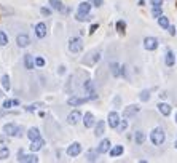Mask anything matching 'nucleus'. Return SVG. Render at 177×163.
I'll return each instance as SVG.
<instances>
[{
    "label": "nucleus",
    "mask_w": 177,
    "mask_h": 163,
    "mask_svg": "<svg viewBox=\"0 0 177 163\" xmlns=\"http://www.w3.org/2000/svg\"><path fill=\"white\" fill-rule=\"evenodd\" d=\"M164 139H166V133H164L163 128L156 127V128L152 130V133H150V141L155 144V146H161V144L164 142Z\"/></svg>",
    "instance_id": "f257e3e1"
},
{
    "label": "nucleus",
    "mask_w": 177,
    "mask_h": 163,
    "mask_svg": "<svg viewBox=\"0 0 177 163\" xmlns=\"http://www.w3.org/2000/svg\"><path fill=\"white\" fill-rule=\"evenodd\" d=\"M2 86H3V90H10L11 88V83H10V77H8V75H3L2 77Z\"/></svg>",
    "instance_id": "c85d7f7f"
},
{
    "label": "nucleus",
    "mask_w": 177,
    "mask_h": 163,
    "mask_svg": "<svg viewBox=\"0 0 177 163\" xmlns=\"http://www.w3.org/2000/svg\"><path fill=\"white\" fill-rule=\"evenodd\" d=\"M81 153V144L80 142H72L67 147V155L69 157H77Z\"/></svg>",
    "instance_id": "0eeeda50"
},
{
    "label": "nucleus",
    "mask_w": 177,
    "mask_h": 163,
    "mask_svg": "<svg viewBox=\"0 0 177 163\" xmlns=\"http://www.w3.org/2000/svg\"><path fill=\"white\" fill-rule=\"evenodd\" d=\"M158 110H160V114H161V115H164V117L171 115V112H172L171 105L167 104V102H160V104H158Z\"/></svg>",
    "instance_id": "ddd939ff"
},
{
    "label": "nucleus",
    "mask_w": 177,
    "mask_h": 163,
    "mask_svg": "<svg viewBox=\"0 0 177 163\" xmlns=\"http://www.w3.org/2000/svg\"><path fill=\"white\" fill-rule=\"evenodd\" d=\"M35 66L37 67H43L45 66V59H43V58H37V59H35Z\"/></svg>",
    "instance_id": "4c0bfd02"
},
{
    "label": "nucleus",
    "mask_w": 177,
    "mask_h": 163,
    "mask_svg": "<svg viewBox=\"0 0 177 163\" xmlns=\"http://www.w3.org/2000/svg\"><path fill=\"white\" fill-rule=\"evenodd\" d=\"M88 101H91V98H89V96H85V98H78V96H72L70 99H67V104H69V105H72V107H75V105L85 104V102H88Z\"/></svg>",
    "instance_id": "1a4fd4ad"
},
{
    "label": "nucleus",
    "mask_w": 177,
    "mask_h": 163,
    "mask_svg": "<svg viewBox=\"0 0 177 163\" xmlns=\"http://www.w3.org/2000/svg\"><path fill=\"white\" fill-rule=\"evenodd\" d=\"M152 15H153V18H160L161 15H163V11H161V6H153V10H152Z\"/></svg>",
    "instance_id": "f704fd0d"
},
{
    "label": "nucleus",
    "mask_w": 177,
    "mask_h": 163,
    "mask_svg": "<svg viewBox=\"0 0 177 163\" xmlns=\"http://www.w3.org/2000/svg\"><path fill=\"white\" fill-rule=\"evenodd\" d=\"M158 24H160L161 29H167V27L171 26V24H169V19H167L164 15H161L160 18H158Z\"/></svg>",
    "instance_id": "a878e982"
},
{
    "label": "nucleus",
    "mask_w": 177,
    "mask_h": 163,
    "mask_svg": "<svg viewBox=\"0 0 177 163\" xmlns=\"http://www.w3.org/2000/svg\"><path fill=\"white\" fill-rule=\"evenodd\" d=\"M43 144H45V141L43 139H35V141H32V144H31V152H37V150H40L42 147H43Z\"/></svg>",
    "instance_id": "f3484780"
},
{
    "label": "nucleus",
    "mask_w": 177,
    "mask_h": 163,
    "mask_svg": "<svg viewBox=\"0 0 177 163\" xmlns=\"http://www.w3.org/2000/svg\"><path fill=\"white\" fill-rule=\"evenodd\" d=\"M81 118H83V115H81L80 110H72V112L67 115V123H70V125H77Z\"/></svg>",
    "instance_id": "9d476101"
},
{
    "label": "nucleus",
    "mask_w": 177,
    "mask_h": 163,
    "mask_svg": "<svg viewBox=\"0 0 177 163\" xmlns=\"http://www.w3.org/2000/svg\"><path fill=\"white\" fill-rule=\"evenodd\" d=\"M167 31H169V35H172V37H174V35H175V32H177L174 26H169V27H167Z\"/></svg>",
    "instance_id": "ea45409f"
},
{
    "label": "nucleus",
    "mask_w": 177,
    "mask_h": 163,
    "mask_svg": "<svg viewBox=\"0 0 177 163\" xmlns=\"http://www.w3.org/2000/svg\"><path fill=\"white\" fill-rule=\"evenodd\" d=\"M24 66H26L27 71L34 69V58H32V54H26L24 56Z\"/></svg>",
    "instance_id": "aec40b11"
},
{
    "label": "nucleus",
    "mask_w": 177,
    "mask_h": 163,
    "mask_svg": "<svg viewBox=\"0 0 177 163\" xmlns=\"http://www.w3.org/2000/svg\"><path fill=\"white\" fill-rule=\"evenodd\" d=\"M125 29H126V23L125 21H118L117 23V31L120 34H125Z\"/></svg>",
    "instance_id": "c9c22d12"
},
{
    "label": "nucleus",
    "mask_w": 177,
    "mask_h": 163,
    "mask_svg": "<svg viewBox=\"0 0 177 163\" xmlns=\"http://www.w3.org/2000/svg\"><path fill=\"white\" fill-rule=\"evenodd\" d=\"M50 5L53 10H58V11H64V5L61 0H50Z\"/></svg>",
    "instance_id": "393cba45"
},
{
    "label": "nucleus",
    "mask_w": 177,
    "mask_h": 163,
    "mask_svg": "<svg viewBox=\"0 0 177 163\" xmlns=\"http://www.w3.org/2000/svg\"><path fill=\"white\" fill-rule=\"evenodd\" d=\"M101 59V53L99 51H93V53H89L88 56H85L81 59V64H86V66H94L97 61Z\"/></svg>",
    "instance_id": "7ed1b4c3"
},
{
    "label": "nucleus",
    "mask_w": 177,
    "mask_h": 163,
    "mask_svg": "<svg viewBox=\"0 0 177 163\" xmlns=\"http://www.w3.org/2000/svg\"><path fill=\"white\" fill-rule=\"evenodd\" d=\"M40 13H42L43 16H50V15H51V10H50V8H45V6H43V8L40 10Z\"/></svg>",
    "instance_id": "58836bf2"
},
{
    "label": "nucleus",
    "mask_w": 177,
    "mask_h": 163,
    "mask_svg": "<svg viewBox=\"0 0 177 163\" xmlns=\"http://www.w3.org/2000/svg\"><path fill=\"white\" fill-rule=\"evenodd\" d=\"M35 35L39 37V38L46 37V24L45 23H39V24L35 26Z\"/></svg>",
    "instance_id": "2eb2a0df"
},
{
    "label": "nucleus",
    "mask_w": 177,
    "mask_h": 163,
    "mask_svg": "<svg viewBox=\"0 0 177 163\" xmlns=\"http://www.w3.org/2000/svg\"><path fill=\"white\" fill-rule=\"evenodd\" d=\"M107 122H109V127L110 128H118L120 127V122H121V120H120V115H118V112H109V117H107Z\"/></svg>",
    "instance_id": "39448f33"
},
{
    "label": "nucleus",
    "mask_w": 177,
    "mask_h": 163,
    "mask_svg": "<svg viewBox=\"0 0 177 163\" xmlns=\"http://www.w3.org/2000/svg\"><path fill=\"white\" fill-rule=\"evenodd\" d=\"M126 127H128V123H126V120H123L121 123H120V128H121V131H123V130H126Z\"/></svg>",
    "instance_id": "c03bdc74"
},
{
    "label": "nucleus",
    "mask_w": 177,
    "mask_h": 163,
    "mask_svg": "<svg viewBox=\"0 0 177 163\" xmlns=\"http://www.w3.org/2000/svg\"><path fill=\"white\" fill-rule=\"evenodd\" d=\"M139 98H141V101H142V102H147L148 99H150V91H148V90L141 91V94H139Z\"/></svg>",
    "instance_id": "473e14b6"
},
{
    "label": "nucleus",
    "mask_w": 177,
    "mask_h": 163,
    "mask_svg": "<svg viewBox=\"0 0 177 163\" xmlns=\"http://www.w3.org/2000/svg\"><path fill=\"white\" fill-rule=\"evenodd\" d=\"M123 146H115V147H112L110 150H109V153H110V157H120L123 153Z\"/></svg>",
    "instance_id": "b1692460"
},
{
    "label": "nucleus",
    "mask_w": 177,
    "mask_h": 163,
    "mask_svg": "<svg viewBox=\"0 0 177 163\" xmlns=\"http://www.w3.org/2000/svg\"><path fill=\"white\" fill-rule=\"evenodd\" d=\"M175 149H177V139H175Z\"/></svg>",
    "instance_id": "49530a36"
},
{
    "label": "nucleus",
    "mask_w": 177,
    "mask_h": 163,
    "mask_svg": "<svg viewBox=\"0 0 177 163\" xmlns=\"http://www.w3.org/2000/svg\"><path fill=\"white\" fill-rule=\"evenodd\" d=\"M18 128H19V127H16L14 123H6L5 127H3V133L6 134V136H14Z\"/></svg>",
    "instance_id": "4468645a"
},
{
    "label": "nucleus",
    "mask_w": 177,
    "mask_h": 163,
    "mask_svg": "<svg viewBox=\"0 0 177 163\" xmlns=\"http://www.w3.org/2000/svg\"><path fill=\"white\" fill-rule=\"evenodd\" d=\"M91 15L89 13H77V16H75V19H77V21H80V23H83V21H91Z\"/></svg>",
    "instance_id": "bb28decb"
},
{
    "label": "nucleus",
    "mask_w": 177,
    "mask_h": 163,
    "mask_svg": "<svg viewBox=\"0 0 177 163\" xmlns=\"http://www.w3.org/2000/svg\"><path fill=\"white\" fill-rule=\"evenodd\" d=\"M18 161H23V163H37V161H39V158H37L35 153L24 155V152L19 150V152H18Z\"/></svg>",
    "instance_id": "20e7f679"
},
{
    "label": "nucleus",
    "mask_w": 177,
    "mask_h": 163,
    "mask_svg": "<svg viewBox=\"0 0 177 163\" xmlns=\"http://www.w3.org/2000/svg\"><path fill=\"white\" fill-rule=\"evenodd\" d=\"M83 50V42L80 37H72L69 40V51L70 53H80Z\"/></svg>",
    "instance_id": "f03ea898"
},
{
    "label": "nucleus",
    "mask_w": 177,
    "mask_h": 163,
    "mask_svg": "<svg viewBox=\"0 0 177 163\" xmlns=\"http://www.w3.org/2000/svg\"><path fill=\"white\" fill-rule=\"evenodd\" d=\"M134 141H136L137 146H142L144 141H145V133H144V131H136V134H134Z\"/></svg>",
    "instance_id": "5701e85b"
},
{
    "label": "nucleus",
    "mask_w": 177,
    "mask_h": 163,
    "mask_svg": "<svg viewBox=\"0 0 177 163\" xmlns=\"http://www.w3.org/2000/svg\"><path fill=\"white\" fill-rule=\"evenodd\" d=\"M42 102H35V104H29V105H26V112H34V110H37V109H39V107H42Z\"/></svg>",
    "instance_id": "7c9ffc66"
},
{
    "label": "nucleus",
    "mask_w": 177,
    "mask_h": 163,
    "mask_svg": "<svg viewBox=\"0 0 177 163\" xmlns=\"http://www.w3.org/2000/svg\"><path fill=\"white\" fill-rule=\"evenodd\" d=\"M110 150V141L109 139H102L101 144H99V147H97V152L99 153H107Z\"/></svg>",
    "instance_id": "dca6fc26"
},
{
    "label": "nucleus",
    "mask_w": 177,
    "mask_h": 163,
    "mask_svg": "<svg viewBox=\"0 0 177 163\" xmlns=\"http://www.w3.org/2000/svg\"><path fill=\"white\" fill-rule=\"evenodd\" d=\"M164 62H166V66H167V67H172V66H174V62H175V58H174V53H172L171 50H167V51H166Z\"/></svg>",
    "instance_id": "a211bd4d"
},
{
    "label": "nucleus",
    "mask_w": 177,
    "mask_h": 163,
    "mask_svg": "<svg viewBox=\"0 0 177 163\" xmlns=\"http://www.w3.org/2000/svg\"><path fill=\"white\" fill-rule=\"evenodd\" d=\"M27 138H29L31 141L39 139V138H40V131H39V128H31L29 131H27Z\"/></svg>",
    "instance_id": "4be33fe9"
},
{
    "label": "nucleus",
    "mask_w": 177,
    "mask_h": 163,
    "mask_svg": "<svg viewBox=\"0 0 177 163\" xmlns=\"http://www.w3.org/2000/svg\"><path fill=\"white\" fill-rule=\"evenodd\" d=\"M16 43H18L19 48H26V46H29L31 38H29V35H26V34H19L16 37Z\"/></svg>",
    "instance_id": "9b49d317"
},
{
    "label": "nucleus",
    "mask_w": 177,
    "mask_h": 163,
    "mask_svg": "<svg viewBox=\"0 0 177 163\" xmlns=\"http://www.w3.org/2000/svg\"><path fill=\"white\" fill-rule=\"evenodd\" d=\"M97 153H99L97 150H89V152L86 153V160H88V161H96V160H97Z\"/></svg>",
    "instance_id": "c756f323"
},
{
    "label": "nucleus",
    "mask_w": 177,
    "mask_h": 163,
    "mask_svg": "<svg viewBox=\"0 0 177 163\" xmlns=\"http://www.w3.org/2000/svg\"><path fill=\"white\" fill-rule=\"evenodd\" d=\"M141 110V107L139 105H136V104H131V105H128V107H125V110H123V117L125 118H131V117H134V115Z\"/></svg>",
    "instance_id": "6e6552de"
},
{
    "label": "nucleus",
    "mask_w": 177,
    "mask_h": 163,
    "mask_svg": "<svg viewBox=\"0 0 177 163\" xmlns=\"http://www.w3.org/2000/svg\"><path fill=\"white\" fill-rule=\"evenodd\" d=\"M11 105H14V102H13L11 99H5V102H3V109H10Z\"/></svg>",
    "instance_id": "e433bc0d"
},
{
    "label": "nucleus",
    "mask_w": 177,
    "mask_h": 163,
    "mask_svg": "<svg viewBox=\"0 0 177 163\" xmlns=\"http://www.w3.org/2000/svg\"><path fill=\"white\" fill-rule=\"evenodd\" d=\"M144 48H145V50H148V51L156 50V48H158V38H155V37H145L144 38Z\"/></svg>",
    "instance_id": "423d86ee"
},
{
    "label": "nucleus",
    "mask_w": 177,
    "mask_h": 163,
    "mask_svg": "<svg viewBox=\"0 0 177 163\" xmlns=\"http://www.w3.org/2000/svg\"><path fill=\"white\" fill-rule=\"evenodd\" d=\"M97 27H99V24H93V26L89 27V34H94V32L97 31Z\"/></svg>",
    "instance_id": "79ce46f5"
},
{
    "label": "nucleus",
    "mask_w": 177,
    "mask_h": 163,
    "mask_svg": "<svg viewBox=\"0 0 177 163\" xmlns=\"http://www.w3.org/2000/svg\"><path fill=\"white\" fill-rule=\"evenodd\" d=\"M83 123H85V128H91L96 125V120H94V115H93L91 112H86L85 115H83Z\"/></svg>",
    "instance_id": "f8f14e48"
},
{
    "label": "nucleus",
    "mask_w": 177,
    "mask_h": 163,
    "mask_svg": "<svg viewBox=\"0 0 177 163\" xmlns=\"http://www.w3.org/2000/svg\"><path fill=\"white\" fill-rule=\"evenodd\" d=\"M150 2H152V5H153V6H161L163 0H150Z\"/></svg>",
    "instance_id": "a19ab883"
},
{
    "label": "nucleus",
    "mask_w": 177,
    "mask_h": 163,
    "mask_svg": "<svg viewBox=\"0 0 177 163\" xmlns=\"http://www.w3.org/2000/svg\"><path fill=\"white\" fill-rule=\"evenodd\" d=\"M175 123H177V114H175Z\"/></svg>",
    "instance_id": "a18cd8bd"
},
{
    "label": "nucleus",
    "mask_w": 177,
    "mask_h": 163,
    "mask_svg": "<svg viewBox=\"0 0 177 163\" xmlns=\"http://www.w3.org/2000/svg\"><path fill=\"white\" fill-rule=\"evenodd\" d=\"M8 155H10V149L8 147H0V160H5V158H8Z\"/></svg>",
    "instance_id": "2f4dec72"
},
{
    "label": "nucleus",
    "mask_w": 177,
    "mask_h": 163,
    "mask_svg": "<svg viewBox=\"0 0 177 163\" xmlns=\"http://www.w3.org/2000/svg\"><path fill=\"white\" fill-rule=\"evenodd\" d=\"M89 10H91V3H88V2H81L78 5V11L80 13H89Z\"/></svg>",
    "instance_id": "cd10ccee"
},
{
    "label": "nucleus",
    "mask_w": 177,
    "mask_h": 163,
    "mask_svg": "<svg viewBox=\"0 0 177 163\" xmlns=\"http://www.w3.org/2000/svg\"><path fill=\"white\" fill-rule=\"evenodd\" d=\"M8 43V37L3 31H0V46H5Z\"/></svg>",
    "instance_id": "72a5a7b5"
},
{
    "label": "nucleus",
    "mask_w": 177,
    "mask_h": 163,
    "mask_svg": "<svg viewBox=\"0 0 177 163\" xmlns=\"http://www.w3.org/2000/svg\"><path fill=\"white\" fill-rule=\"evenodd\" d=\"M93 3H94V6H102L104 0H93Z\"/></svg>",
    "instance_id": "37998d69"
},
{
    "label": "nucleus",
    "mask_w": 177,
    "mask_h": 163,
    "mask_svg": "<svg viewBox=\"0 0 177 163\" xmlns=\"http://www.w3.org/2000/svg\"><path fill=\"white\" fill-rule=\"evenodd\" d=\"M110 72L113 77H118L120 74H121V66H120L118 62H112L110 64Z\"/></svg>",
    "instance_id": "412c9836"
},
{
    "label": "nucleus",
    "mask_w": 177,
    "mask_h": 163,
    "mask_svg": "<svg viewBox=\"0 0 177 163\" xmlns=\"http://www.w3.org/2000/svg\"><path fill=\"white\" fill-rule=\"evenodd\" d=\"M104 131H105V123L102 122V120H99V122L96 123L94 134H96V136H102V134H104Z\"/></svg>",
    "instance_id": "6ab92c4d"
}]
</instances>
